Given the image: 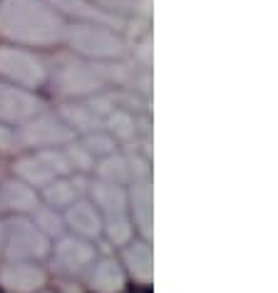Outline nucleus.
<instances>
[]
</instances>
